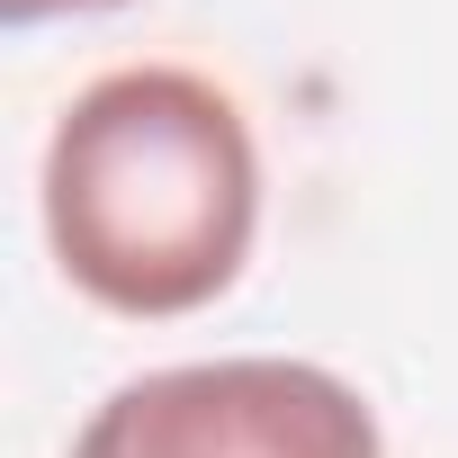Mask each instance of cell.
<instances>
[{
  "label": "cell",
  "instance_id": "7a4b0ae2",
  "mask_svg": "<svg viewBox=\"0 0 458 458\" xmlns=\"http://www.w3.org/2000/svg\"><path fill=\"white\" fill-rule=\"evenodd\" d=\"M72 458H386L377 404L315 360H180L108 386Z\"/></svg>",
  "mask_w": 458,
  "mask_h": 458
},
{
  "label": "cell",
  "instance_id": "6da1fadb",
  "mask_svg": "<svg viewBox=\"0 0 458 458\" xmlns=\"http://www.w3.org/2000/svg\"><path fill=\"white\" fill-rule=\"evenodd\" d=\"M55 270L126 315L216 306L261 243V144L234 90L189 64H117L72 90L37 171Z\"/></svg>",
  "mask_w": 458,
  "mask_h": 458
},
{
  "label": "cell",
  "instance_id": "3957f363",
  "mask_svg": "<svg viewBox=\"0 0 458 458\" xmlns=\"http://www.w3.org/2000/svg\"><path fill=\"white\" fill-rule=\"evenodd\" d=\"M99 10H126V0H0L10 28H46V19H99Z\"/></svg>",
  "mask_w": 458,
  "mask_h": 458
}]
</instances>
